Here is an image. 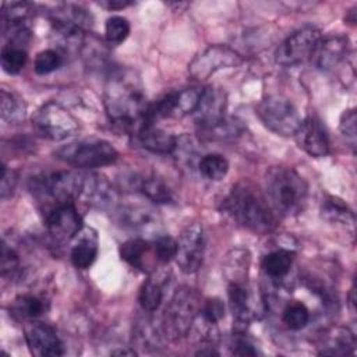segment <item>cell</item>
<instances>
[{"instance_id": "12", "label": "cell", "mask_w": 357, "mask_h": 357, "mask_svg": "<svg viewBox=\"0 0 357 357\" xmlns=\"http://www.w3.org/2000/svg\"><path fill=\"white\" fill-rule=\"evenodd\" d=\"M174 259L184 273H194L201 268L204 259V231L199 223H190L183 229L177 240Z\"/></svg>"}, {"instance_id": "29", "label": "cell", "mask_w": 357, "mask_h": 357, "mask_svg": "<svg viewBox=\"0 0 357 357\" xmlns=\"http://www.w3.org/2000/svg\"><path fill=\"white\" fill-rule=\"evenodd\" d=\"M0 116L8 124H20L25 120L26 105L21 96L14 92L0 91Z\"/></svg>"}, {"instance_id": "2", "label": "cell", "mask_w": 357, "mask_h": 357, "mask_svg": "<svg viewBox=\"0 0 357 357\" xmlns=\"http://www.w3.org/2000/svg\"><path fill=\"white\" fill-rule=\"evenodd\" d=\"M222 209L237 225L254 233L265 234L276 227V218L269 202L248 181H240L231 187L222 201Z\"/></svg>"}, {"instance_id": "7", "label": "cell", "mask_w": 357, "mask_h": 357, "mask_svg": "<svg viewBox=\"0 0 357 357\" xmlns=\"http://www.w3.org/2000/svg\"><path fill=\"white\" fill-rule=\"evenodd\" d=\"M257 116L264 126L278 135H294L301 124L297 107L282 95H269L257 106Z\"/></svg>"}, {"instance_id": "41", "label": "cell", "mask_w": 357, "mask_h": 357, "mask_svg": "<svg viewBox=\"0 0 357 357\" xmlns=\"http://www.w3.org/2000/svg\"><path fill=\"white\" fill-rule=\"evenodd\" d=\"M1 275L3 276H15L20 271V255L18 252L8 244L7 237H3L1 243Z\"/></svg>"}, {"instance_id": "38", "label": "cell", "mask_w": 357, "mask_h": 357, "mask_svg": "<svg viewBox=\"0 0 357 357\" xmlns=\"http://www.w3.org/2000/svg\"><path fill=\"white\" fill-rule=\"evenodd\" d=\"M201 319L208 326H215L225 317V304L220 298H208L201 303Z\"/></svg>"}, {"instance_id": "42", "label": "cell", "mask_w": 357, "mask_h": 357, "mask_svg": "<svg viewBox=\"0 0 357 357\" xmlns=\"http://www.w3.org/2000/svg\"><path fill=\"white\" fill-rule=\"evenodd\" d=\"M230 349H231V353L236 356H257V354H259L257 346L252 343V340L250 337H247L243 333V331H238V333H236L233 336Z\"/></svg>"}, {"instance_id": "1", "label": "cell", "mask_w": 357, "mask_h": 357, "mask_svg": "<svg viewBox=\"0 0 357 357\" xmlns=\"http://www.w3.org/2000/svg\"><path fill=\"white\" fill-rule=\"evenodd\" d=\"M103 103L110 124L127 134L137 135L145 126L146 103L142 85L130 70H116L107 78Z\"/></svg>"}, {"instance_id": "30", "label": "cell", "mask_w": 357, "mask_h": 357, "mask_svg": "<svg viewBox=\"0 0 357 357\" xmlns=\"http://www.w3.org/2000/svg\"><path fill=\"white\" fill-rule=\"evenodd\" d=\"M138 190L142 195L156 204H170L174 201L169 185L156 176H145L138 180Z\"/></svg>"}, {"instance_id": "35", "label": "cell", "mask_w": 357, "mask_h": 357, "mask_svg": "<svg viewBox=\"0 0 357 357\" xmlns=\"http://www.w3.org/2000/svg\"><path fill=\"white\" fill-rule=\"evenodd\" d=\"M1 67L7 74H18L26 63V50L24 46L6 43L1 49Z\"/></svg>"}, {"instance_id": "8", "label": "cell", "mask_w": 357, "mask_h": 357, "mask_svg": "<svg viewBox=\"0 0 357 357\" xmlns=\"http://www.w3.org/2000/svg\"><path fill=\"white\" fill-rule=\"evenodd\" d=\"M33 128L39 135L50 141H63L75 135L79 130L78 120L60 103H43L32 117Z\"/></svg>"}, {"instance_id": "10", "label": "cell", "mask_w": 357, "mask_h": 357, "mask_svg": "<svg viewBox=\"0 0 357 357\" xmlns=\"http://www.w3.org/2000/svg\"><path fill=\"white\" fill-rule=\"evenodd\" d=\"M202 88L190 86L178 91H170L159 98L148 107V116L155 123L156 120L166 117H183L194 113L198 107Z\"/></svg>"}, {"instance_id": "16", "label": "cell", "mask_w": 357, "mask_h": 357, "mask_svg": "<svg viewBox=\"0 0 357 357\" xmlns=\"http://www.w3.org/2000/svg\"><path fill=\"white\" fill-rule=\"evenodd\" d=\"M298 146L314 158H324L329 153V137L321 120L315 116H308L301 121L294 134Z\"/></svg>"}, {"instance_id": "40", "label": "cell", "mask_w": 357, "mask_h": 357, "mask_svg": "<svg viewBox=\"0 0 357 357\" xmlns=\"http://www.w3.org/2000/svg\"><path fill=\"white\" fill-rule=\"evenodd\" d=\"M60 64H61V56L53 49H46L36 54L33 68L36 74L46 75L56 71L60 67Z\"/></svg>"}, {"instance_id": "11", "label": "cell", "mask_w": 357, "mask_h": 357, "mask_svg": "<svg viewBox=\"0 0 357 357\" xmlns=\"http://www.w3.org/2000/svg\"><path fill=\"white\" fill-rule=\"evenodd\" d=\"M241 61L243 59L236 50L222 45H212L206 47L204 52H201L190 63L188 71L192 78L198 81H205L216 71L222 68L236 67Z\"/></svg>"}, {"instance_id": "22", "label": "cell", "mask_w": 357, "mask_h": 357, "mask_svg": "<svg viewBox=\"0 0 357 357\" xmlns=\"http://www.w3.org/2000/svg\"><path fill=\"white\" fill-rule=\"evenodd\" d=\"M135 137L144 149L153 153H173L177 145V138L174 135L155 127V124L145 126Z\"/></svg>"}, {"instance_id": "27", "label": "cell", "mask_w": 357, "mask_h": 357, "mask_svg": "<svg viewBox=\"0 0 357 357\" xmlns=\"http://www.w3.org/2000/svg\"><path fill=\"white\" fill-rule=\"evenodd\" d=\"M321 216L331 225L343 226L353 229L354 226V213L347 206L344 201L336 197H328L321 206Z\"/></svg>"}, {"instance_id": "20", "label": "cell", "mask_w": 357, "mask_h": 357, "mask_svg": "<svg viewBox=\"0 0 357 357\" xmlns=\"http://www.w3.org/2000/svg\"><path fill=\"white\" fill-rule=\"evenodd\" d=\"M317 349L324 356H347L356 349V336L346 326H331L318 336Z\"/></svg>"}, {"instance_id": "37", "label": "cell", "mask_w": 357, "mask_h": 357, "mask_svg": "<svg viewBox=\"0 0 357 357\" xmlns=\"http://www.w3.org/2000/svg\"><path fill=\"white\" fill-rule=\"evenodd\" d=\"M130 33V22L120 15H113L106 21L105 35L110 45H119L127 39Z\"/></svg>"}, {"instance_id": "9", "label": "cell", "mask_w": 357, "mask_h": 357, "mask_svg": "<svg viewBox=\"0 0 357 357\" xmlns=\"http://www.w3.org/2000/svg\"><path fill=\"white\" fill-rule=\"evenodd\" d=\"M321 32L312 25L303 26L290 33L278 47L275 53L276 63L284 67H293L311 59Z\"/></svg>"}, {"instance_id": "34", "label": "cell", "mask_w": 357, "mask_h": 357, "mask_svg": "<svg viewBox=\"0 0 357 357\" xmlns=\"http://www.w3.org/2000/svg\"><path fill=\"white\" fill-rule=\"evenodd\" d=\"M311 319L308 307L301 301H293L287 304L282 312V321L290 331H300L307 326Z\"/></svg>"}, {"instance_id": "46", "label": "cell", "mask_w": 357, "mask_h": 357, "mask_svg": "<svg viewBox=\"0 0 357 357\" xmlns=\"http://www.w3.org/2000/svg\"><path fill=\"white\" fill-rule=\"evenodd\" d=\"M112 354H117V356H134L135 351H134V350H114V351H112Z\"/></svg>"}, {"instance_id": "14", "label": "cell", "mask_w": 357, "mask_h": 357, "mask_svg": "<svg viewBox=\"0 0 357 357\" xmlns=\"http://www.w3.org/2000/svg\"><path fill=\"white\" fill-rule=\"evenodd\" d=\"M46 227L56 241H70L82 230L84 225L74 202H66L47 212Z\"/></svg>"}, {"instance_id": "17", "label": "cell", "mask_w": 357, "mask_h": 357, "mask_svg": "<svg viewBox=\"0 0 357 357\" xmlns=\"http://www.w3.org/2000/svg\"><path fill=\"white\" fill-rule=\"evenodd\" d=\"M227 296L236 329L237 332L244 331L245 326L250 325V322L258 317L251 289L243 280L230 282L227 287Z\"/></svg>"}, {"instance_id": "15", "label": "cell", "mask_w": 357, "mask_h": 357, "mask_svg": "<svg viewBox=\"0 0 357 357\" xmlns=\"http://www.w3.org/2000/svg\"><path fill=\"white\" fill-rule=\"evenodd\" d=\"M25 340L29 351L38 357H56L64 354L63 343L53 326L39 321H29L25 328Z\"/></svg>"}, {"instance_id": "32", "label": "cell", "mask_w": 357, "mask_h": 357, "mask_svg": "<svg viewBox=\"0 0 357 357\" xmlns=\"http://www.w3.org/2000/svg\"><path fill=\"white\" fill-rule=\"evenodd\" d=\"M199 173L212 181H220L229 172V162L226 158L218 153H209L201 158L198 163Z\"/></svg>"}, {"instance_id": "39", "label": "cell", "mask_w": 357, "mask_h": 357, "mask_svg": "<svg viewBox=\"0 0 357 357\" xmlns=\"http://www.w3.org/2000/svg\"><path fill=\"white\" fill-rule=\"evenodd\" d=\"M153 252L156 257V261L160 264H167L172 259H174L177 252V240L167 234H160L155 238L152 243Z\"/></svg>"}, {"instance_id": "18", "label": "cell", "mask_w": 357, "mask_h": 357, "mask_svg": "<svg viewBox=\"0 0 357 357\" xmlns=\"http://www.w3.org/2000/svg\"><path fill=\"white\" fill-rule=\"evenodd\" d=\"M349 53V39L343 35H329L317 43L311 61L321 71L336 68Z\"/></svg>"}, {"instance_id": "21", "label": "cell", "mask_w": 357, "mask_h": 357, "mask_svg": "<svg viewBox=\"0 0 357 357\" xmlns=\"http://www.w3.org/2000/svg\"><path fill=\"white\" fill-rule=\"evenodd\" d=\"M77 238L70 251L71 264L77 269H88L98 257V237L91 229H84L74 237Z\"/></svg>"}, {"instance_id": "24", "label": "cell", "mask_w": 357, "mask_h": 357, "mask_svg": "<svg viewBox=\"0 0 357 357\" xmlns=\"http://www.w3.org/2000/svg\"><path fill=\"white\" fill-rule=\"evenodd\" d=\"M198 132L208 141H227L243 132V124L240 120L225 114L220 119L198 126Z\"/></svg>"}, {"instance_id": "6", "label": "cell", "mask_w": 357, "mask_h": 357, "mask_svg": "<svg viewBox=\"0 0 357 357\" xmlns=\"http://www.w3.org/2000/svg\"><path fill=\"white\" fill-rule=\"evenodd\" d=\"M54 156L78 169H96L114 163L119 158V152L107 141L81 139L60 146L54 151Z\"/></svg>"}, {"instance_id": "4", "label": "cell", "mask_w": 357, "mask_h": 357, "mask_svg": "<svg viewBox=\"0 0 357 357\" xmlns=\"http://www.w3.org/2000/svg\"><path fill=\"white\" fill-rule=\"evenodd\" d=\"M82 180L84 173L81 172H50L32 177L29 188L38 201L49 204L53 209L57 205L79 199Z\"/></svg>"}, {"instance_id": "13", "label": "cell", "mask_w": 357, "mask_h": 357, "mask_svg": "<svg viewBox=\"0 0 357 357\" xmlns=\"http://www.w3.org/2000/svg\"><path fill=\"white\" fill-rule=\"evenodd\" d=\"M49 18L53 29L67 39L85 35L92 25V15L77 4L57 6L50 11Z\"/></svg>"}, {"instance_id": "25", "label": "cell", "mask_w": 357, "mask_h": 357, "mask_svg": "<svg viewBox=\"0 0 357 357\" xmlns=\"http://www.w3.org/2000/svg\"><path fill=\"white\" fill-rule=\"evenodd\" d=\"M149 255H155L153 245L145 238H130L120 245V257L130 266L148 272Z\"/></svg>"}, {"instance_id": "31", "label": "cell", "mask_w": 357, "mask_h": 357, "mask_svg": "<svg viewBox=\"0 0 357 357\" xmlns=\"http://www.w3.org/2000/svg\"><path fill=\"white\" fill-rule=\"evenodd\" d=\"M32 11V6L25 1L4 3L1 8V28L28 25Z\"/></svg>"}, {"instance_id": "19", "label": "cell", "mask_w": 357, "mask_h": 357, "mask_svg": "<svg viewBox=\"0 0 357 357\" xmlns=\"http://www.w3.org/2000/svg\"><path fill=\"white\" fill-rule=\"evenodd\" d=\"M79 199L96 208H107L117 201V192L105 177L96 173H84Z\"/></svg>"}, {"instance_id": "3", "label": "cell", "mask_w": 357, "mask_h": 357, "mask_svg": "<svg viewBox=\"0 0 357 357\" xmlns=\"http://www.w3.org/2000/svg\"><path fill=\"white\" fill-rule=\"evenodd\" d=\"M266 201L273 212L282 216L300 213L308 197L307 181L291 167L275 166L265 174Z\"/></svg>"}, {"instance_id": "44", "label": "cell", "mask_w": 357, "mask_h": 357, "mask_svg": "<svg viewBox=\"0 0 357 357\" xmlns=\"http://www.w3.org/2000/svg\"><path fill=\"white\" fill-rule=\"evenodd\" d=\"M356 110L354 109H349V110H344L342 117H340V121H339V130L340 132L354 141L356 138Z\"/></svg>"}, {"instance_id": "5", "label": "cell", "mask_w": 357, "mask_h": 357, "mask_svg": "<svg viewBox=\"0 0 357 357\" xmlns=\"http://www.w3.org/2000/svg\"><path fill=\"white\" fill-rule=\"evenodd\" d=\"M199 307L201 301L194 289L187 286L177 289L163 314V335L173 340L185 336L195 322Z\"/></svg>"}, {"instance_id": "28", "label": "cell", "mask_w": 357, "mask_h": 357, "mask_svg": "<svg viewBox=\"0 0 357 357\" xmlns=\"http://www.w3.org/2000/svg\"><path fill=\"white\" fill-rule=\"evenodd\" d=\"M47 310V301L36 294L18 296L11 304V314L20 319H36Z\"/></svg>"}, {"instance_id": "26", "label": "cell", "mask_w": 357, "mask_h": 357, "mask_svg": "<svg viewBox=\"0 0 357 357\" xmlns=\"http://www.w3.org/2000/svg\"><path fill=\"white\" fill-rule=\"evenodd\" d=\"M294 252L290 250H276L264 257L261 268L264 273L272 280H282L287 276L293 266Z\"/></svg>"}, {"instance_id": "45", "label": "cell", "mask_w": 357, "mask_h": 357, "mask_svg": "<svg viewBox=\"0 0 357 357\" xmlns=\"http://www.w3.org/2000/svg\"><path fill=\"white\" fill-rule=\"evenodd\" d=\"M132 4L131 1H126V0H106V1H102L100 6L109 8V10H120V8H124L127 6Z\"/></svg>"}, {"instance_id": "33", "label": "cell", "mask_w": 357, "mask_h": 357, "mask_svg": "<svg viewBox=\"0 0 357 357\" xmlns=\"http://www.w3.org/2000/svg\"><path fill=\"white\" fill-rule=\"evenodd\" d=\"M163 300V284L159 280L148 279L139 289L138 301L144 311L155 312Z\"/></svg>"}, {"instance_id": "36", "label": "cell", "mask_w": 357, "mask_h": 357, "mask_svg": "<svg viewBox=\"0 0 357 357\" xmlns=\"http://www.w3.org/2000/svg\"><path fill=\"white\" fill-rule=\"evenodd\" d=\"M121 220L131 226L132 229L146 230L152 226H156V218L152 215V211L141 206H128L121 212Z\"/></svg>"}, {"instance_id": "23", "label": "cell", "mask_w": 357, "mask_h": 357, "mask_svg": "<svg viewBox=\"0 0 357 357\" xmlns=\"http://www.w3.org/2000/svg\"><path fill=\"white\" fill-rule=\"evenodd\" d=\"M225 107H226L225 93L213 88H205L202 91L198 107L194 112L197 117V124L201 126V124L213 121L216 119H220L222 116H225Z\"/></svg>"}, {"instance_id": "43", "label": "cell", "mask_w": 357, "mask_h": 357, "mask_svg": "<svg viewBox=\"0 0 357 357\" xmlns=\"http://www.w3.org/2000/svg\"><path fill=\"white\" fill-rule=\"evenodd\" d=\"M17 184V174L14 173V170H11L10 167H7L6 165H3L1 167V184H0V197L3 199L8 198L13 195L14 188Z\"/></svg>"}]
</instances>
